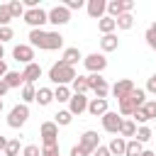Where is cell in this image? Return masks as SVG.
Returning a JSON list of instances; mask_svg holds the SVG:
<instances>
[{
	"label": "cell",
	"instance_id": "obj_32",
	"mask_svg": "<svg viewBox=\"0 0 156 156\" xmlns=\"http://www.w3.org/2000/svg\"><path fill=\"white\" fill-rule=\"evenodd\" d=\"M7 10H10L12 20H17V17H24V5H22L20 0H12V2H7Z\"/></svg>",
	"mask_w": 156,
	"mask_h": 156
},
{
	"label": "cell",
	"instance_id": "obj_6",
	"mask_svg": "<svg viewBox=\"0 0 156 156\" xmlns=\"http://www.w3.org/2000/svg\"><path fill=\"white\" fill-rule=\"evenodd\" d=\"M39 134H41V146H56L58 144V127H56V122H44L39 127Z\"/></svg>",
	"mask_w": 156,
	"mask_h": 156
},
{
	"label": "cell",
	"instance_id": "obj_16",
	"mask_svg": "<svg viewBox=\"0 0 156 156\" xmlns=\"http://www.w3.org/2000/svg\"><path fill=\"white\" fill-rule=\"evenodd\" d=\"M22 78H24V83H37L39 78H41V66L39 63H27L24 66V71H22Z\"/></svg>",
	"mask_w": 156,
	"mask_h": 156
},
{
	"label": "cell",
	"instance_id": "obj_18",
	"mask_svg": "<svg viewBox=\"0 0 156 156\" xmlns=\"http://www.w3.org/2000/svg\"><path fill=\"white\" fill-rule=\"evenodd\" d=\"M124 149H127V139H122V136H112V141L107 144L110 156H124Z\"/></svg>",
	"mask_w": 156,
	"mask_h": 156
},
{
	"label": "cell",
	"instance_id": "obj_12",
	"mask_svg": "<svg viewBox=\"0 0 156 156\" xmlns=\"http://www.w3.org/2000/svg\"><path fill=\"white\" fill-rule=\"evenodd\" d=\"M100 119H102V129H105V132H110V134H119L122 117H119L117 112H110V110H107V112H105Z\"/></svg>",
	"mask_w": 156,
	"mask_h": 156
},
{
	"label": "cell",
	"instance_id": "obj_28",
	"mask_svg": "<svg viewBox=\"0 0 156 156\" xmlns=\"http://www.w3.org/2000/svg\"><path fill=\"white\" fill-rule=\"evenodd\" d=\"M141 151H144V144H139L136 139H127L124 156H141Z\"/></svg>",
	"mask_w": 156,
	"mask_h": 156
},
{
	"label": "cell",
	"instance_id": "obj_4",
	"mask_svg": "<svg viewBox=\"0 0 156 156\" xmlns=\"http://www.w3.org/2000/svg\"><path fill=\"white\" fill-rule=\"evenodd\" d=\"M32 29H41L46 22H49V15H46V10H41V7H34V10H24V17H22Z\"/></svg>",
	"mask_w": 156,
	"mask_h": 156
},
{
	"label": "cell",
	"instance_id": "obj_39",
	"mask_svg": "<svg viewBox=\"0 0 156 156\" xmlns=\"http://www.w3.org/2000/svg\"><path fill=\"white\" fill-rule=\"evenodd\" d=\"M83 5H85L83 0H66V2H63V7H66V10H80Z\"/></svg>",
	"mask_w": 156,
	"mask_h": 156
},
{
	"label": "cell",
	"instance_id": "obj_38",
	"mask_svg": "<svg viewBox=\"0 0 156 156\" xmlns=\"http://www.w3.org/2000/svg\"><path fill=\"white\" fill-rule=\"evenodd\" d=\"M15 37V32H12V27H0V44H5V41H10Z\"/></svg>",
	"mask_w": 156,
	"mask_h": 156
},
{
	"label": "cell",
	"instance_id": "obj_26",
	"mask_svg": "<svg viewBox=\"0 0 156 156\" xmlns=\"http://www.w3.org/2000/svg\"><path fill=\"white\" fill-rule=\"evenodd\" d=\"M54 122H56V127H68V124L73 122V115H71L68 110H58V112L54 115Z\"/></svg>",
	"mask_w": 156,
	"mask_h": 156
},
{
	"label": "cell",
	"instance_id": "obj_31",
	"mask_svg": "<svg viewBox=\"0 0 156 156\" xmlns=\"http://www.w3.org/2000/svg\"><path fill=\"white\" fill-rule=\"evenodd\" d=\"M129 100H132V105L139 110V107L146 102V90H141V88H134V93L129 95Z\"/></svg>",
	"mask_w": 156,
	"mask_h": 156
},
{
	"label": "cell",
	"instance_id": "obj_50",
	"mask_svg": "<svg viewBox=\"0 0 156 156\" xmlns=\"http://www.w3.org/2000/svg\"><path fill=\"white\" fill-rule=\"evenodd\" d=\"M0 58H5V46L0 44Z\"/></svg>",
	"mask_w": 156,
	"mask_h": 156
},
{
	"label": "cell",
	"instance_id": "obj_48",
	"mask_svg": "<svg viewBox=\"0 0 156 156\" xmlns=\"http://www.w3.org/2000/svg\"><path fill=\"white\" fill-rule=\"evenodd\" d=\"M5 146H7V139L0 134V151H5Z\"/></svg>",
	"mask_w": 156,
	"mask_h": 156
},
{
	"label": "cell",
	"instance_id": "obj_8",
	"mask_svg": "<svg viewBox=\"0 0 156 156\" xmlns=\"http://www.w3.org/2000/svg\"><path fill=\"white\" fill-rule=\"evenodd\" d=\"M88 85H90V90L95 93V98H105V100H107L110 85H107V80H105L100 73H90V76H88Z\"/></svg>",
	"mask_w": 156,
	"mask_h": 156
},
{
	"label": "cell",
	"instance_id": "obj_19",
	"mask_svg": "<svg viewBox=\"0 0 156 156\" xmlns=\"http://www.w3.org/2000/svg\"><path fill=\"white\" fill-rule=\"evenodd\" d=\"M117 46H119L117 34H102V39H100V49H102V54H110V51H115Z\"/></svg>",
	"mask_w": 156,
	"mask_h": 156
},
{
	"label": "cell",
	"instance_id": "obj_17",
	"mask_svg": "<svg viewBox=\"0 0 156 156\" xmlns=\"http://www.w3.org/2000/svg\"><path fill=\"white\" fill-rule=\"evenodd\" d=\"M61 61H66L68 66H73L76 68V63L78 61H83V54H80V49L78 46H68V49H63V58Z\"/></svg>",
	"mask_w": 156,
	"mask_h": 156
},
{
	"label": "cell",
	"instance_id": "obj_11",
	"mask_svg": "<svg viewBox=\"0 0 156 156\" xmlns=\"http://www.w3.org/2000/svg\"><path fill=\"white\" fill-rule=\"evenodd\" d=\"M12 58L17 61V63H34V49L29 46V44H17L15 49H12Z\"/></svg>",
	"mask_w": 156,
	"mask_h": 156
},
{
	"label": "cell",
	"instance_id": "obj_29",
	"mask_svg": "<svg viewBox=\"0 0 156 156\" xmlns=\"http://www.w3.org/2000/svg\"><path fill=\"white\" fill-rule=\"evenodd\" d=\"M107 17H112V20H117L119 15H124L122 12V0H110L107 2V12H105Z\"/></svg>",
	"mask_w": 156,
	"mask_h": 156
},
{
	"label": "cell",
	"instance_id": "obj_34",
	"mask_svg": "<svg viewBox=\"0 0 156 156\" xmlns=\"http://www.w3.org/2000/svg\"><path fill=\"white\" fill-rule=\"evenodd\" d=\"M17 154H20V139H7L5 156H17Z\"/></svg>",
	"mask_w": 156,
	"mask_h": 156
},
{
	"label": "cell",
	"instance_id": "obj_52",
	"mask_svg": "<svg viewBox=\"0 0 156 156\" xmlns=\"http://www.w3.org/2000/svg\"><path fill=\"white\" fill-rule=\"evenodd\" d=\"M0 112H2V100H0Z\"/></svg>",
	"mask_w": 156,
	"mask_h": 156
},
{
	"label": "cell",
	"instance_id": "obj_1",
	"mask_svg": "<svg viewBox=\"0 0 156 156\" xmlns=\"http://www.w3.org/2000/svg\"><path fill=\"white\" fill-rule=\"evenodd\" d=\"M29 46L41 51H56L63 46V37L58 32H44V29H29Z\"/></svg>",
	"mask_w": 156,
	"mask_h": 156
},
{
	"label": "cell",
	"instance_id": "obj_2",
	"mask_svg": "<svg viewBox=\"0 0 156 156\" xmlns=\"http://www.w3.org/2000/svg\"><path fill=\"white\" fill-rule=\"evenodd\" d=\"M76 76H78V73H76V68H73V66H68V63H66V61H61V58L49 68V80H51L54 85H71Z\"/></svg>",
	"mask_w": 156,
	"mask_h": 156
},
{
	"label": "cell",
	"instance_id": "obj_24",
	"mask_svg": "<svg viewBox=\"0 0 156 156\" xmlns=\"http://www.w3.org/2000/svg\"><path fill=\"white\" fill-rule=\"evenodd\" d=\"M98 29L102 32V34H115V29H117V24H115V20L112 17H102V20H98Z\"/></svg>",
	"mask_w": 156,
	"mask_h": 156
},
{
	"label": "cell",
	"instance_id": "obj_5",
	"mask_svg": "<svg viewBox=\"0 0 156 156\" xmlns=\"http://www.w3.org/2000/svg\"><path fill=\"white\" fill-rule=\"evenodd\" d=\"M27 119H29V107H27V105H15V107L10 110V115H7V127L20 129Z\"/></svg>",
	"mask_w": 156,
	"mask_h": 156
},
{
	"label": "cell",
	"instance_id": "obj_14",
	"mask_svg": "<svg viewBox=\"0 0 156 156\" xmlns=\"http://www.w3.org/2000/svg\"><path fill=\"white\" fill-rule=\"evenodd\" d=\"M85 10H88V15H90L93 20H102L105 12H107V2H105V0H88Z\"/></svg>",
	"mask_w": 156,
	"mask_h": 156
},
{
	"label": "cell",
	"instance_id": "obj_22",
	"mask_svg": "<svg viewBox=\"0 0 156 156\" xmlns=\"http://www.w3.org/2000/svg\"><path fill=\"white\" fill-rule=\"evenodd\" d=\"M34 100H37V85L24 83V85H22V105H29V102H34Z\"/></svg>",
	"mask_w": 156,
	"mask_h": 156
},
{
	"label": "cell",
	"instance_id": "obj_35",
	"mask_svg": "<svg viewBox=\"0 0 156 156\" xmlns=\"http://www.w3.org/2000/svg\"><path fill=\"white\" fill-rule=\"evenodd\" d=\"M141 110H144V115L149 117V122L156 117V100H146L144 105H141Z\"/></svg>",
	"mask_w": 156,
	"mask_h": 156
},
{
	"label": "cell",
	"instance_id": "obj_45",
	"mask_svg": "<svg viewBox=\"0 0 156 156\" xmlns=\"http://www.w3.org/2000/svg\"><path fill=\"white\" fill-rule=\"evenodd\" d=\"M95 156H110V151H107V146H98L95 151H93Z\"/></svg>",
	"mask_w": 156,
	"mask_h": 156
},
{
	"label": "cell",
	"instance_id": "obj_7",
	"mask_svg": "<svg viewBox=\"0 0 156 156\" xmlns=\"http://www.w3.org/2000/svg\"><path fill=\"white\" fill-rule=\"evenodd\" d=\"M46 15H49V22H51L54 27H63V24L71 22V10H66L63 5H54Z\"/></svg>",
	"mask_w": 156,
	"mask_h": 156
},
{
	"label": "cell",
	"instance_id": "obj_36",
	"mask_svg": "<svg viewBox=\"0 0 156 156\" xmlns=\"http://www.w3.org/2000/svg\"><path fill=\"white\" fill-rule=\"evenodd\" d=\"M10 22H12V15H10L7 5H0V27H10Z\"/></svg>",
	"mask_w": 156,
	"mask_h": 156
},
{
	"label": "cell",
	"instance_id": "obj_40",
	"mask_svg": "<svg viewBox=\"0 0 156 156\" xmlns=\"http://www.w3.org/2000/svg\"><path fill=\"white\" fill-rule=\"evenodd\" d=\"M41 156H58V144L56 146H41Z\"/></svg>",
	"mask_w": 156,
	"mask_h": 156
},
{
	"label": "cell",
	"instance_id": "obj_20",
	"mask_svg": "<svg viewBox=\"0 0 156 156\" xmlns=\"http://www.w3.org/2000/svg\"><path fill=\"white\" fill-rule=\"evenodd\" d=\"M88 90H90V85H88V76H76V78H73V83H71V93L85 95Z\"/></svg>",
	"mask_w": 156,
	"mask_h": 156
},
{
	"label": "cell",
	"instance_id": "obj_49",
	"mask_svg": "<svg viewBox=\"0 0 156 156\" xmlns=\"http://www.w3.org/2000/svg\"><path fill=\"white\" fill-rule=\"evenodd\" d=\"M141 156H156V154H154V151H146V149H144V151H141Z\"/></svg>",
	"mask_w": 156,
	"mask_h": 156
},
{
	"label": "cell",
	"instance_id": "obj_37",
	"mask_svg": "<svg viewBox=\"0 0 156 156\" xmlns=\"http://www.w3.org/2000/svg\"><path fill=\"white\" fill-rule=\"evenodd\" d=\"M22 156H41V149H39L37 144H27V146L22 149Z\"/></svg>",
	"mask_w": 156,
	"mask_h": 156
},
{
	"label": "cell",
	"instance_id": "obj_43",
	"mask_svg": "<svg viewBox=\"0 0 156 156\" xmlns=\"http://www.w3.org/2000/svg\"><path fill=\"white\" fill-rule=\"evenodd\" d=\"M134 10V0H122V12H132Z\"/></svg>",
	"mask_w": 156,
	"mask_h": 156
},
{
	"label": "cell",
	"instance_id": "obj_30",
	"mask_svg": "<svg viewBox=\"0 0 156 156\" xmlns=\"http://www.w3.org/2000/svg\"><path fill=\"white\" fill-rule=\"evenodd\" d=\"M71 88L68 85H56V90H54V100H58V102H68L71 100Z\"/></svg>",
	"mask_w": 156,
	"mask_h": 156
},
{
	"label": "cell",
	"instance_id": "obj_3",
	"mask_svg": "<svg viewBox=\"0 0 156 156\" xmlns=\"http://www.w3.org/2000/svg\"><path fill=\"white\" fill-rule=\"evenodd\" d=\"M83 66H85V71H88V76L90 73H102L105 68H107V58H105V54H88V56H83Z\"/></svg>",
	"mask_w": 156,
	"mask_h": 156
},
{
	"label": "cell",
	"instance_id": "obj_21",
	"mask_svg": "<svg viewBox=\"0 0 156 156\" xmlns=\"http://www.w3.org/2000/svg\"><path fill=\"white\" fill-rule=\"evenodd\" d=\"M2 80H5L7 88H20V85H24V78H22V73H17V71H7Z\"/></svg>",
	"mask_w": 156,
	"mask_h": 156
},
{
	"label": "cell",
	"instance_id": "obj_42",
	"mask_svg": "<svg viewBox=\"0 0 156 156\" xmlns=\"http://www.w3.org/2000/svg\"><path fill=\"white\" fill-rule=\"evenodd\" d=\"M146 93H151V95H156V73L146 80Z\"/></svg>",
	"mask_w": 156,
	"mask_h": 156
},
{
	"label": "cell",
	"instance_id": "obj_13",
	"mask_svg": "<svg viewBox=\"0 0 156 156\" xmlns=\"http://www.w3.org/2000/svg\"><path fill=\"white\" fill-rule=\"evenodd\" d=\"M68 112H71V115H83V112H88V98L73 93L71 100H68Z\"/></svg>",
	"mask_w": 156,
	"mask_h": 156
},
{
	"label": "cell",
	"instance_id": "obj_9",
	"mask_svg": "<svg viewBox=\"0 0 156 156\" xmlns=\"http://www.w3.org/2000/svg\"><path fill=\"white\" fill-rule=\"evenodd\" d=\"M78 146L90 156L98 146H100V136H98V132H93V129H88V132H83L80 134V139H78Z\"/></svg>",
	"mask_w": 156,
	"mask_h": 156
},
{
	"label": "cell",
	"instance_id": "obj_47",
	"mask_svg": "<svg viewBox=\"0 0 156 156\" xmlns=\"http://www.w3.org/2000/svg\"><path fill=\"white\" fill-rule=\"evenodd\" d=\"M7 90H10V88H7V85H5V80L0 78V100L5 98V93H7Z\"/></svg>",
	"mask_w": 156,
	"mask_h": 156
},
{
	"label": "cell",
	"instance_id": "obj_23",
	"mask_svg": "<svg viewBox=\"0 0 156 156\" xmlns=\"http://www.w3.org/2000/svg\"><path fill=\"white\" fill-rule=\"evenodd\" d=\"M37 102H39L41 107L51 105V102H54V90H51V88H39V90H37Z\"/></svg>",
	"mask_w": 156,
	"mask_h": 156
},
{
	"label": "cell",
	"instance_id": "obj_51",
	"mask_svg": "<svg viewBox=\"0 0 156 156\" xmlns=\"http://www.w3.org/2000/svg\"><path fill=\"white\" fill-rule=\"evenodd\" d=\"M149 29H151V32H154V34H156V22H154V24H151V27H149Z\"/></svg>",
	"mask_w": 156,
	"mask_h": 156
},
{
	"label": "cell",
	"instance_id": "obj_44",
	"mask_svg": "<svg viewBox=\"0 0 156 156\" xmlns=\"http://www.w3.org/2000/svg\"><path fill=\"white\" fill-rule=\"evenodd\" d=\"M71 156H88V154H85V151H83V149H80V146L76 144V146L71 149Z\"/></svg>",
	"mask_w": 156,
	"mask_h": 156
},
{
	"label": "cell",
	"instance_id": "obj_25",
	"mask_svg": "<svg viewBox=\"0 0 156 156\" xmlns=\"http://www.w3.org/2000/svg\"><path fill=\"white\" fill-rule=\"evenodd\" d=\"M115 24H117V29H132L134 27V17H132V12H124V15H119L117 20H115Z\"/></svg>",
	"mask_w": 156,
	"mask_h": 156
},
{
	"label": "cell",
	"instance_id": "obj_46",
	"mask_svg": "<svg viewBox=\"0 0 156 156\" xmlns=\"http://www.w3.org/2000/svg\"><path fill=\"white\" fill-rule=\"evenodd\" d=\"M5 73H7V63L5 58H0V78H5Z\"/></svg>",
	"mask_w": 156,
	"mask_h": 156
},
{
	"label": "cell",
	"instance_id": "obj_15",
	"mask_svg": "<svg viewBox=\"0 0 156 156\" xmlns=\"http://www.w3.org/2000/svg\"><path fill=\"white\" fill-rule=\"evenodd\" d=\"M88 112H90L93 117H102V115L107 112V100H105V98H90V100H88Z\"/></svg>",
	"mask_w": 156,
	"mask_h": 156
},
{
	"label": "cell",
	"instance_id": "obj_27",
	"mask_svg": "<svg viewBox=\"0 0 156 156\" xmlns=\"http://www.w3.org/2000/svg\"><path fill=\"white\" fill-rule=\"evenodd\" d=\"M136 134V124L134 119H122V127H119V136L127 139V136H134Z\"/></svg>",
	"mask_w": 156,
	"mask_h": 156
},
{
	"label": "cell",
	"instance_id": "obj_33",
	"mask_svg": "<svg viewBox=\"0 0 156 156\" xmlns=\"http://www.w3.org/2000/svg\"><path fill=\"white\" fill-rule=\"evenodd\" d=\"M134 139H136L139 144H146V141L151 139V129H149L146 124H139V127H136V134H134Z\"/></svg>",
	"mask_w": 156,
	"mask_h": 156
},
{
	"label": "cell",
	"instance_id": "obj_10",
	"mask_svg": "<svg viewBox=\"0 0 156 156\" xmlns=\"http://www.w3.org/2000/svg\"><path fill=\"white\" fill-rule=\"evenodd\" d=\"M134 80H129V78H122V80H117L112 88H110V93L117 98V100H124V98H129L132 93H134Z\"/></svg>",
	"mask_w": 156,
	"mask_h": 156
},
{
	"label": "cell",
	"instance_id": "obj_41",
	"mask_svg": "<svg viewBox=\"0 0 156 156\" xmlns=\"http://www.w3.org/2000/svg\"><path fill=\"white\" fill-rule=\"evenodd\" d=\"M144 39H146V44H149V46H151V49L156 51V34H154L151 29H146V34H144Z\"/></svg>",
	"mask_w": 156,
	"mask_h": 156
}]
</instances>
